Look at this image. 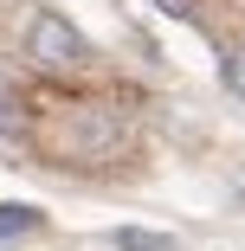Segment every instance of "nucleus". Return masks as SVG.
Segmentation results:
<instances>
[{
  "instance_id": "obj_1",
  "label": "nucleus",
  "mask_w": 245,
  "mask_h": 251,
  "mask_svg": "<svg viewBox=\"0 0 245 251\" xmlns=\"http://www.w3.org/2000/svg\"><path fill=\"white\" fill-rule=\"evenodd\" d=\"M26 52L39 65H78L84 58V32L65 20V13H32L26 20Z\"/></svg>"
},
{
  "instance_id": "obj_2",
  "label": "nucleus",
  "mask_w": 245,
  "mask_h": 251,
  "mask_svg": "<svg viewBox=\"0 0 245 251\" xmlns=\"http://www.w3.org/2000/svg\"><path fill=\"white\" fill-rule=\"evenodd\" d=\"M116 245H123V251H181V245H174V232H149V226H123V232H116Z\"/></svg>"
},
{
  "instance_id": "obj_3",
  "label": "nucleus",
  "mask_w": 245,
  "mask_h": 251,
  "mask_svg": "<svg viewBox=\"0 0 245 251\" xmlns=\"http://www.w3.org/2000/svg\"><path fill=\"white\" fill-rule=\"evenodd\" d=\"M219 71H226V90H232V97H245V39L226 52V65H219Z\"/></svg>"
},
{
  "instance_id": "obj_4",
  "label": "nucleus",
  "mask_w": 245,
  "mask_h": 251,
  "mask_svg": "<svg viewBox=\"0 0 245 251\" xmlns=\"http://www.w3.org/2000/svg\"><path fill=\"white\" fill-rule=\"evenodd\" d=\"M20 232H32V213H26V206H0V245L20 238Z\"/></svg>"
}]
</instances>
